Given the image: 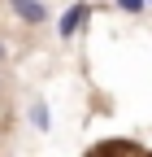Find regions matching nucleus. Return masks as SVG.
I'll list each match as a JSON object with an SVG mask.
<instances>
[{
    "instance_id": "nucleus-1",
    "label": "nucleus",
    "mask_w": 152,
    "mask_h": 157,
    "mask_svg": "<svg viewBox=\"0 0 152 157\" xmlns=\"http://www.w3.org/2000/svg\"><path fill=\"white\" fill-rule=\"evenodd\" d=\"M87 22H91V5H87V0H74V5L56 17V35H61V39H74Z\"/></svg>"
},
{
    "instance_id": "nucleus-2",
    "label": "nucleus",
    "mask_w": 152,
    "mask_h": 157,
    "mask_svg": "<svg viewBox=\"0 0 152 157\" xmlns=\"http://www.w3.org/2000/svg\"><path fill=\"white\" fill-rule=\"evenodd\" d=\"M9 9H13V17L22 26H44L48 22V5L44 0H9Z\"/></svg>"
},
{
    "instance_id": "nucleus-3",
    "label": "nucleus",
    "mask_w": 152,
    "mask_h": 157,
    "mask_svg": "<svg viewBox=\"0 0 152 157\" xmlns=\"http://www.w3.org/2000/svg\"><path fill=\"white\" fill-rule=\"evenodd\" d=\"M31 127H35V131H48V127H52V113H48L44 101H35V105H31Z\"/></svg>"
},
{
    "instance_id": "nucleus-4",
    "label": "nucleus",
    "mask_w": 152,
    "mask_h": 157,
    "mask_svg": "<svg viewBox=\"0 0 152 157\" xmlns=\"http://www.w3.org/2000/svg\"><path fill=\"white\" fill-rule=\"evenodd\" d=\"M113 9H122V13H143L148 0H113Z\"/></svg>"
},
{
    "instance_id": "nucleus-5",
    "label": "nucleus",
    "mask_w": 152,
    "mask_h": 157,
    "mask_svg": "<svg viewBox=\"0 0 152 157\" xmlns=\"http://www.w3.org/2000/svg\"><path fill=\"white\" fill-rule=\"evenodd\" d=\"M96 153H139L135 144H96Z\"/></svg>"
},
{
    "instance_id": "nucleus-6",
    "label": "nucleus",
    "mask_w": 152,
    "mask_h": 157,
    "mask_svg": "<svg viewBox=\"0 0 152 157\" xmlns=\"http://www.w3.org/2000/svg\"><path fill=\"white\" fill-rule=\"evenodd\" d=\"M9 61V48H5V39H0V66H5Z\"/></svg>"
}]
</instances>
